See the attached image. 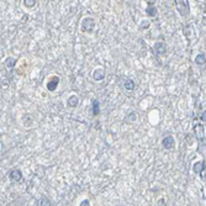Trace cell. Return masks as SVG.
Masks as SVG:
<instances>
[{"label":"cell","mask_w":206,"mask_h":206,"mask_svg":"<svg viewBox=\"0 0 206 206\" xmlns=\"http://www.w3.org/2000/svg\"><path fill=\"white\" fill-rule=\"evenodd\" d=\"M96 26V22L93 17H85L82 21V31L87 34H91Z\"/></svg>","instance_id":"obj_1"},{"label":"cell","mask_w":206,"mask_h":206,"mask_svg":"<svg viewBox=\"0 0 206 206\" xmlns=\"http://www.w3.org/2000/svg\"><path fill=\"white\" fill-rule=\"evenodd\" d=\"M174 1L176 4V10L179 11V14L181 16H188L189 12H190L188 1H185V0H174Z\"/></svg>","instance_id":"obj_2"},{"label":"cell","mask_w":206,"mask_h":206,"mask_svg":"<svg viewBox=\"0 0 206 206\" xmlns=\"http://www.w3.org/2000/svg\"><path fill=\"white\" fill-rule=\"evenodd\" d=\"M194 131L196 133V137L200 141V143H204L205 144V127L201 125V124H198L194 126Z\"/></svg>","instance_id":"obj_3"},{"label":"cell","mask_w":206,"mask_h":206,"mask_svg":"<svg viewBox=\"0 0 206 206\" xmlns=\"http://www.w3.org/2000/svg\"><path fill=\"white\" fill-rule=\"evenodd\" d=\"M153 51H154V53L158 54V56L164 54V53L167 52V43L163 42V41H158V42H156L154 46H153Z\"/></svg>","instance_id":"obj_4"},{"label":"cell","mask_w":206,"mask_h":206,"mask_svg":"<svg viewBox=\"0 0 206 206\" xmlns=\"http://www.w3.org/2000/svg\"><path fill=\"white\" fill-rule=\"evenodd\" d=\"M9 179L11 183H19L22 179V173L20 169H12L9 173Z\"/></svg>","instance_id":"obj_5"},{"label":"cell","mask_w":206,"mask_h":206,"mask_svg":"<svg viewBox=\"0 0 206 206\" xmlns=\"http://www.w3.org/2000/svg\"><path fill=\"white\" fill-rule=\"evenodd\" d=\"M58 84H59V78H58V77H52L51 80H48V83L46 84V88H47L49 91H54V90L57 89Z\"/></svg>","instance_id":"obj_6"},{"label":"cell","mask_w":206,"mask_h":206,"mask_svg":"<svg viewBox=\"0 0 206 206\" xmlns=\"http://www.w3.org/2000/svg\"><path fill=\"white\" fill-rule=\"evenodd\" d=\"M174 143H175V141H174V138L172 136H167V137L163 138V141H162V146H163L164 149H172L174 147Z\"/></svg>","instance_id":"obj_7"},{"label":"cell","mask_w":206,"mask_h":206,"mask_svg":"<svg viewBox=\"0 0 206 206\" xmlns=\"http://www.w3.org/2000/svg\"><path fill=\"white\" fill-rule=\"evenodd\" d=\"M144 12H146V15L149 16V17H156V16L158 15V10H157V7H156L154 5H148V6L146 7Z\"/></svg>","instance_id":"obj_8"},{"label":"cell","mask_w":206,"mask_h":206,"mask_svg":"<svg viewBox=\"0 0 206 206\" xmlns=\"http://www.w3.org/2000/svg\"><path fill=\"white\" fill-rule=\"evenodd\" d=\"M93 79L96 82H100L105 79V70L104 69H95L93 72Z\"/></svg>","instance_id":"obj_9"},{"label":"cell","mask_w":206,"mask_h":206,"mask_svg":"<svg viewBox=\"0 0 206 206\" xmlns=\"http://www.w3.org/2000/svg\"><path fill=\"white\" fill-rule=\"evenodd\" d=\"M205 169V162L204 161H200V162H196L195 164H194V167H193V171L195 174H200L201 171H204Z\"/></svg>","instance_id":"obj_10"},{"label":"cell","mask_w":206,"mask_h":206,"mask_svg":"<svg viewBox=\"0 0 206 206\" xmlns=\"http://www.w3.org/2000/svg\"><path fill=\"white\" fill-rule=\"evenodd\" d=\"M78 104H79V98L77 95H72L68 100H67V105H68L69 107H77Z\"/></svg>","instance_id":"obj_11"},{"label":"cell","mask_w":206,"mask_h":206,"mask_svg":"<svg viewBox=\"0 0 206 206\" xmlns=\"http://www.w3.org/2000/svg\"><path fill=\"white\" fill-rule=\"evenodd\" d=\"M5 66L9 69H12L15 66H16V59L12 58V57H7L6 61H5Z\"/></svg>","instance_id":"obj_12"},{"label":"cell","mask_w":206,"mask_h":206,"mask_svg":"<svg viewBox=\"0 0 206 206\" xmlns=\"http://www.w3.org/2000/svg\"><path fill=\"white\" fill-rule=\"evenodd\" d=\"M195 63L198 66H204L205 64V54L204 53H199L196 57H195Z\"/></svg>","instance_id":"obj_13"},{"label":"cell","mask_w":206,"mask_h":206,"mask_svg":"<svg viewBox=\"0 0 206 206\" xmlns=\"http://www.w3.org/2000/svg\"><path fill=\"white\" fill-rule=\"evenodd\" d=\"M135 87H136V84H135V82L132 80V79H126L125 80V89H127V90H133L135 89Z\"/></svg>","instance_id":"obj_14"},{"label":"cell","mask_w":206,"mask_h":206,"mask_svg":"<svg viewBox=\"0 0 206 206\" xmlns=\"http://www.w3.org/2000/svg\"><path fill=\"white\" fill-rule=\"evenodd\" d=\"M100 114V104L98 100H94L93 101V115L94 116H98Z\"/></svg>","instance_id":"obj_15"},{"label":"cell","mask_w":206,"mask_h":206,"mask_svg":"<svg viewBox=\"0 0 206 206\" xmlns=\"http://www.w3.org/2000/svg\"><path fill=\"white\" fill-rule=\"evenodd\" d=\"M37 205L40 206H49L51 205V200L48 199V198H46V196H42L38 201H37Z\"/></svg>","instance_id":"obj_16"},{"label":"cell","mask_w":206,"mask_h":206,"mask_svg":"<svg viewBox=\"0 0 206 206\" xmlns=\"http://www.w3.org/2000/svg\"><path fill=\"white\" fill-rule=\"evenodd\" d=\"M36 2H37V0H22L24 6L27 7V9H32L35 5H36Z\"/></svg>","instance_id":"obj_17"},{"label":"cell","mask_w":206,"mask_h":206,"mask_svg":"<svg viewBox=\"0 0 206 206\" xmlns=\"http://www.w3.org/2000/svg\"><path fill=\"white\" fill-rule=\"evenodd\" d=\"M151 26V22L148 20H142L139 24V30H148Z\"/></svg>","instance_id":"obj_18"},{"label":"cell","mask_w":206,"mask_h":206,"mask_svg":"<svg viewBox=\"0 0 206 206\" xmlns=\"http://www.w3.org/2000/svg\"><path fill=\"white\" fill-rule=\"evenodd\" d=\"M127 119H129V120H130V121H131V122H135V121H136V120H137V114H136V112H133V111H132V112H130V116H129V117H127Z\"/></svg>","instance_id":"obj_19"},{"label":"cell","mask_w":206,"mask_h":206,"mask_svg":"<svg viewBox=\"0 0 206 206\" xmlns=\"http://www.w3.org/2000/svg\"><path fill=\"white\" fill-rule=\"evenodd\" d=\"M89 205H90V201L89 200H83L80 203V206H89Z\"/></svg>","instance_id":"obj_20"},{"label":"cell","mask_w":206,"mask_h":206,"mask_svg":"<svg viewBox=\"0 0 206 206\" xmlns=\"http://www.w3.org/2000/svg\"><path fill=\"white\" fill-rule=\"evenodd\" d=\"M157 1H158V0H146V2H147L148 5H154Z\"/></svg>","instance_id":"obj_21"},{"label":"cell","mask_w":206,"mask_h":206,"mask_svg":"<svg viewBox=\"0 0 206 206\" xmlns=\"http://www.w3.org/2000/svg\"><path fill=\"white\" fill-rule=\"evenodd\" d=\"M200 119H201V121H204V122H205V110H204V112L201 114V116H200Z\"/></svg>","instance_id":"obj_22"},{"label":"cell","mask_w":206,"mask_h":206,"mask_svg":"<svg viewBox=\"0 0 206 206\" xmlns=\"http://www.w3.org/2000/svg\"><path fill=\"white\" fill-rule=\"evenodd\" d=\"M163 203H164V200H163V199H161V200L158 201V205H164Z\"/></svg>","instance_id":"obj_23"}]
</instances>
